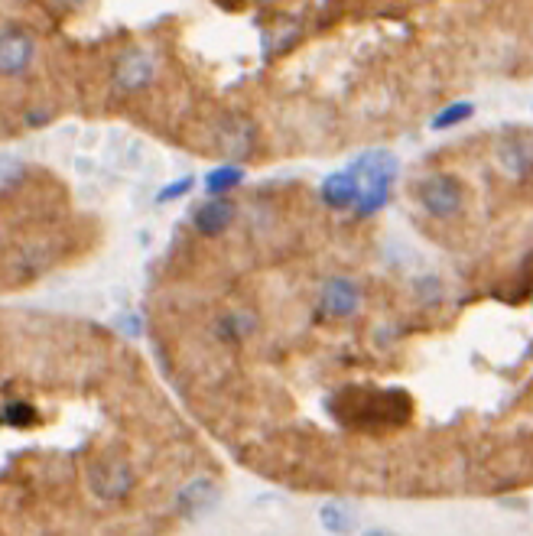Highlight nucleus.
Segmentation results:
<instances>
[{
	"label": "nucleus",
	"mask_w": 533,
	"mask_h": 536,
	"mask_svg": "<svg viewBox=\"0 0 533 536\" xmlns=\"http://www.w3.org/2000/svg\"><path fill=\"white\" fill-rule=\"evenodd\" d=\"M351 176L358 182V199H355V212L361 218H368L374 212H381L390 199V186L400 173L397 156L390 150H364L351 160Z\"/></svg>",
	"instance_id": "nucleus-1"
},
{
	"label": "nucleus",
	"mask_w": 533,
	"mask_h": 536,
	"mask_svg": "<svg viewBox=\"0 0 533 536\" xmlns=\"http://www.w3.org/2000/svg\"><path fill=\"white\" fill-rule=\"evenodd\" d=\"M137 485L134 465L124 459H101L88 468V491L95 494L98 501H124Z\"/></svg>",
	"instance_id": "nucleus-2"
},
{
	"label": "nucleus",
	"mask_w": 533,
	"mask_h": 536,
	"mask_svg": "<svg viewBox=\"0 0 533 536\" xmlns=\"http://www.w3.org/2000/svg\"><path fill=\"white\" fill-rule=\"evenodd\" d=\"M416 199H420L423 212L442 221H449L462 212V186H459V179H452L446 173L426 176L420 186H416Z\"/></svg>",
	"instance_id": "nucleus-3"
},
{
	"label": "nucleus",
	"mask_w": 533,
	"mask_h": 536,
	"mask_svg": "<svg viewBox=\"0 0 533 536\" xmlns=\"http://www.w3.org/2000/svg\"><path fill=\"white\" fill-rule=\"evenodd\" d=\"M218 504H221V488H218V481L208 475L192 478L176 491V514L186 520V524H199V520L212 514Z\"/></svg>",
	"instance_id": "nucleus-4"
},
{
	"label": "nucleus",
	"mask_w": 533,
	"mask_h": 536,
	"mask_svg": "<svg viewBox=\"0 0 533 536\" xmlns=\"http://www.w3.org/2000/svg\"><path fill=\"white\" fill-rule=\"evenodd\" d=\"M361 306V286L351 277H329L319 290L316 312L322 319H351Z\"/></svg>",
	"instance_id": "nucleus-5"
},
{
	"label": "nucleus",
	"mask_w": 533,
	"mask_h": 536,
	"mask_svg": "<svg viewBox=\"0 0 533 536\" xmlns=\"http://www.w3.org/2000/svg\"><path fill=\"white\" fill-rule=\"evenodd\" d=\"M114 85L124 91V95H137V91L150 88L156 78V59L147 49H124L114 62Z\"/></svg>",
	"instance_id": "nucleus-6"
},
{
	"label": "nucleus",
	"mask_w": 533,
	"mask_h": 536,
	"mask_svg": "<svg viewBox=\"0 0 533 536\" xmlns=\"http://www.w3.org/2000/svg\"><path fill=\"white\" fill-rule=\"evenodd\" d=\"M36 62V39L26 30L0 33V78H23Z\"/></svg>",
	"instance_id": "nucleus-7"
},
{
	"label": "nucleus",
	"mask_w": 533,
	"mask_h": 536,
	"mask_svg": "<svg viewBox=\"0 0 533 536\" xmlns=\"http://www.w3.org/2000/svg\"><path fill=\"white\" fill-rule=\"evenodd\" d=\"M234 218H238V205L228 195H221V199H205L195 208L192 225L202 238H218V234H225L234 225Z\"/></svg>",
	"instance_id": "nucleus-8"
},
{
	"label": "nucleus",
	"mask_w": 533,
	"mask_h": 536,
	"mask_svg": "<svg viewBox=\"0 0 533 536\" xmlns=\"http://www.w3.org/2000/svg\"><path fill=\"white\" fill-rule=\"evenodd\" d=\"M319 199L332 208V212H345V208H355L358 199V182L351 176V169H338L329 173L319 186Z\"/></svg>",
	"instance_id": "nucleus-9"
},
{
	"label": "nucleus",
	"mask_w": 533,
	"mask_h": 536,
	"mask_svg": "<svg viewBox=\"0 0 533 536\" xmlns=\"http://www.w3.org/2000/svg\"><path fill=\"white\" fill-rule=\"evenodd\" d=\"M319 524L325 533H332V536H351L358 530V511H355V504H348L342 498H332V501H325L319 507Z\"/></svg>",
	"instance_id": "nucleus-10"
},
{
	"label": "nucleus",
	"mask_w": 533,
	"mask_h": 536,
	"mask_svg": "<svg viewBox=\"0 0 533 536\" xmlns=\"http://www.w3.org/2000/svg\"><path fill=\"white\" fill-rule=\"evenodd\" d=\"M218 150L225 153L228 160H244V156L254 150V127L241 121V117H228L218 134Z\"/></svg>",
	"instance_id": "nucleus-11"
},
{
	"label": "nucleus",
	"mask_w": 533,
	"mask_h": 536,
	"mask_svg": "<svg viewBox=\"0 0 533 536\" xmlns=\"http://www.w3.org/2000/svg\"><path fill=\"white\" fill-rule=\"evenodd\" d=\"M257 332V316L247 309H231V312H221L218 322H215V335L221 338L225 345H241L247 342Z\"/></svg>",
	"instance_id": "nucleus-12"
},
{
	"label": "nucleus",
	"mask_w": 533,
	"mask_h": 536,
	"mask_svg": "<svg viewBox=\"0 0 533 536\" xmlns=\"http://www.w3.org/2000/svg\"><path fill=\"white\" fill-rule=\"evenodd\" d=\"M498 160L511 176H527L533 169V140L520 137V134L504 137L498 143Z\"/></svg>",
	"instance_id": "nucleus-13"
},
{
	"label": "nucleus",
	"mask_w": 533,
	"mask_h": 536,
	"mask_svg": "<svg viewBox=\"0 0 533 536\" xmlns=\"http://www.w3.org/2000/svg\"><path fill=\"white\" fill-rule=\"evenodd\" d=\"M205 199H221V195H231L234 189L244 182V166L241 163H221V166H212L205 173Z\"/></svg>",
	"instance_id": "nucleus-14"
},
{
	"label": "nucleus",
	"mask_w": 533,
	"mask_h": 536,
	"mask_svg": "<svg viewBox=\"0 0 533 536\" xmlns=\"http://www.w3.org/2000/svg\"><path fill=\"white\" fill-rule=\"evenodd\" d=\"M475 114V104L472 101H452V104H446L433 121H429V127L433 130H452V127H459V124H465L468 117Z\"/></svg>",
	"instance_id": "nucleus-15"
},
{
	"label": "nucleus",
	"mask_w": 533,
	"mask_h": 536,
	"mask_svg": "<svg viewBox=\"0 0 533 536\" xmlns=\"http://www.w3.org/2000/svg\"><path fill=\"white\" fill-rule=\"evenodd\" d=\"M0 420H4L7 426H17V429H23V426H33V423L39 420V413H36L33 403H26V400H13V403H7L4 410H0Z\"/></svg>",
	"instance_id": "nucleus-16"
},
{
	"label": "nucleus",
	"mask_w": 533,
	"mask_h": 536,
	"mask_svg": "<svg viewBox=\"0 0 533 536\" xmlns=\"http://www.w3.org/2000/svg\"><path fill=\"white\" fill-rule=\"evenodd\" d=\"M195 189V176H182V179H173L169 186H163L160 192H156V202L160 205H169V202H179L186 199V195Z\"/></svg>",
	"instance_id": "nucleus-17"
},
{
	"label": "nucleus",
	"mask_w": 533,
	"mask_h": 536,
	"mask_svg": "<svg viewBox=\"0 0 533 536\" xmlns=\"http://www.w3.org/2000/svg\"><path fill=\"white\" fill-rule=\"evenodd\" d=\"M361 536H400V533H394V530H384V527H371V530H364Z\"/></svg>",
	"instance_id": "nucleus-18"
}]
</instances>
